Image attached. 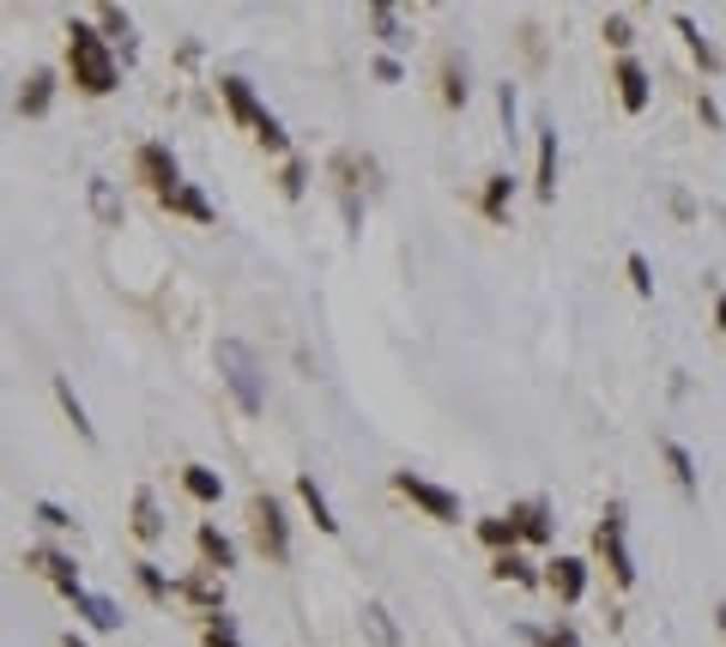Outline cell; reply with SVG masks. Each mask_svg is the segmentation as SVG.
<instances>
[{
    "label": "cell",
    "mask_w": 726,
    "mask_h": 647,
    "mask_svg": "<svg viewBox=\"0 0 726 647\" xmlns=\"http://www.w3.org/2000/svg\"><path fill=\"white\" fill-rule=\"evenodd\" d=\"M68 80L80 85L85 97H110L115 85H122V61H115V49L97 36V24L73 19L68 24Z\"/></svg>",
    "instance_id": "6da1fadb"
},
{
    "label": "cell",
    "mask_w": 726,
    "mask_h": 647,
    "mask_svg": "<svg viewBox=\"0 0 726 647\" xmlns=\"http://www.w3.org/2000/svg\"><path fill=\"white\" fill-rule=\"evenodd\" d=\"M212 357H218V375H225L230 399L242 406V418H261V411H267V375H261V357H255L242 340H218V345H212Z\"/></svg>",
    "instance_id": "7a4b0ae2"
},
{
    "label": "cell",
    "mask_w": 726,
    "mask_h": 647,
    "mask_svg": "<svg viewBox=\"0 0 726 647\" xmlns=\"http://www.w3.org/2000/svg\"><path fill=\"white\" fill-rule=\"evenodd\" d=\"M593 556L605 563V575H612L618 587H635V551H630V509H624V497H612L600 509V521H593Z\"/></svg>",
    "instance_id": "3957f363"
},
{
    "label": "cell",
    "mask_w": 726,
    "mask_h": 647,
    "mask_svg": "<svg viewBox=\"0 0 726 647\" xmlns=\"http://www.w3.org/2000/svg\"><path fill=\"white\" fill-rule=\"evenodd\" d=\"M249 539L272 568L291 563V521H284V502L272 497V490H255L249 497Z\"/></svg>",
    "instance_id": "277c9868"
},
{
    "label": "cell",
    "mask_w": 726,
    "mask_h": 647,
    "mask_svg": "<svg viewBox=\"0 0 726 647\" xmlns=\"http://www.w3.org/2000/svg\"><path fill=\"white\" fill-rule=\"evenodd\" d=\"M394 490L412 502L418 514H431V521H443V526H460V497H454L448 484H436V478H424V472H394Z\"/></svg>",
    "instance_id": "5b68a950"
},
{
    "label": "cell",
    "mask_w": 726,
    "mask_h": 647,
    "mask_svg": "<svg viewBox=\"0 0 726 647\" xmlns=\"http://www.w3.org/2000/svg\"><path fill=\"white\" fill-rule=\"evenodd\" d=\"M24 563H31L37 575H43L49 587L61 593V599H73V593H85V581H80V563H73V556L61 551V545H31V551H24Z\"/></svg>",
    "instance_id": "8992f818"
},
{
    "label": "cell",
    "mask_w": 726,
    "mask_h": 647,
    "mask_svg": "<svg viewBox=\"0 0 726 647\" xmlns=\"http://www.w3.org/2000/svg\"><path fill=\"white\" fill-rule=\"evenodd\" d=\"M509 521H515V539H521V545H551V539H557V509H551V497H521V502H509Z\"/></svg>",
    "instance_id": "52a82bcc"
},
{
    "label": "cell",
    "mask_w": 726,
    "mask_h": 647,
    "mask_svg": "<svg viewBox=\"0 0 726 647\" xmlns=\"http://www.w3.org/2000/svg\"><path fill=\"white\" fill-rule=\"evenodd\" d=\"M134 176H139L152 194H170V188L182 182V164H176V152L164 146V139H146V146L134 152Z\"/></svg>",
    "instance_id": "ba28073f"
},
{
    "label": "cell",
    "mask_w": 726,
    "mask_h": 647,
    "mask_svg": "<svg viewBox=\"0 0 726 647\" xmlns=\"http://www.w3.org/2000/svg\"><path fill=\"white\" fill-rule=\"evenodd\" d=\"M588 563H581V556H551V563H544V593H551L557 605H581L588 599Z\"/></svg>",
    "instance_id": "9c48e42d"
},
{
    "label": "cell",
    "mask_w": 726,
    "mask_h": 647,
    "mask_svg": "<svg viewBox=\"0 0 726 647\" xmlns=\"http://www.w3.org/2000/svg\"><path fill=\"white\" fill-rule=\"evenodd\" d=\"M194 551H200V568H212V575H230V568H237V539H230L218 521L194 526Z\"/></svg>",
    "instance_id": "30bf717a"
},
{
    "label": "cell",
    "mask_w": 726,
    "mask_h": 647,
    "mask_svg": "<svg viewBox=\"0 0 726 647\" xmlns=\"http://www.w3.org/2000/svg\"><path fill=\"white\" fill-rule=\"evenodd\" d=\"M176 599H188L200 617H218V612H225V575H212V568H194V575L176 581Z\"/></svg>",
    "instance_id": "8fae6325"
},
{
    "label": "cell",
    "mask_w": 726,
    "mask_h": 647,
    "mask_svg": "<svg viewBox=\"0 0 726 647\" xmlns=\"http://www.w3.org/2000/svg\"><path fill=\"white\" fill-rule=\"evenodd\" d=\"M612 85H618V103H624V115H642L647 103H654V85H647V67L635 55H618L612 67Z\"/></svg>",
    "instance_id": "7c38bea8"
},
{
    "label": "cell",
    "mask_w": 726,
    "mask_h": 647,
    "mask_svg": "<svg viewBox=\"0 0 726 647\" xmlns=\"http://www.w3.org/2000/svg\"><path fill=\"white\" fill-rule=\"evenodd\" d=\"M68 605H73V617H80L91 636H115V629H122V605H115L110 593H91L85 587V593H73Z\"/></svg>",
    "instance_id": "4fadbf2b"
},
{
    "label": "cell",
    "mask_w": 726,
    "mask_h": 647,
    "mask_svg": "<svg viewBox=\"0 0 726 647\" xmlns=\"http://www.w3.org/2000/svg\"><path fill=\"white\" fill-rule=\"evenodd\" d=\"M218 97H225V109L237 115V122L249 127V134H255V127L267 122V115H272L267 103L255 97V85H249V80H237V73H225V80H218Z\"/></svg>",
    "instance_id": "5bb4252c"
},
{
    "label": "cell",
    "mask_w": 726,
    "mask_h": 647,
    "mask_svg": "<svg viewBox=\"0 0 726 647\" xmlns=\"http://www.w3.org/2000/svg\"><path fill=\"white\" fill-rule=\"evenodd\" d=\"M533 194L557 206V127L539 122V152H533Z\"/></svg>",
    "instance_id": "9a60e30c"
},
{
    "label": "cell",
    "mask_w": 726,
    "mask_h": 647,
    "mask_svg": "<svg viewBox=\"0 0 726 647\" xmlns=\"http://www.w3.org/2000/svg\"><path fill=\"white\" fill-rule=\"evenodd\" d=\"M158 206L164 212H176V218H194V225H218V206L206 200L194 182H176L170 194H158Z\"/></svg>",
    "instance_id": "2e32d148"
},
{
    "label": "cell",
    "mask_w": 726,
    "mask_h": 647,
    "mask_svg": "<svg viewBox=\"0 0 726 647\" xmlns=\"http://www.w3.org/2000/svg\"><path fill=\"white\" fill-rule=\"evenodd\" d=\"M49 109H55V73H49V67L24 73V85H19V115H24V122H43Z\"/></svg>",
    "instance_id": "e0dca14e"
},
{
    "label": "cell",
    "mask_w": 726,
    "mask_h": 647,
    "mask_svg": "<svg viewBox=\"0 0 726 647\" xmlns=\"http://www.w3.org/2000/svg\"><path fill=\"white\" fill-rule=\"evenodd\" d=\"M654 448H660V460H666L672 484H678L684 497H696V490H703V478H696V460H691V448H684L678 436H654Z\"/></svg>",
    "instance_id": "ac0fdd59"
},
{
    "label": "cell",
    "mask_w": 726,
    "mask_h": 647,
    "mask_svg": "<svg viewBox=\"0 0 726 647\" xmlns=\"http://www.w3.org/2000/svg\"><path fill=\"white\" fill-rule=\"evenodd\" d=\"M127 533H134L139 545H158L164 539V509H158V490L152 484L134 490V521H127Z\"/></svg>",
    "instance_id": "d6986e66"
},
{
    "label": "cell",
    "mask_w": 726,
    "mask_h": 647,
    "mask_svg": "<svg viewBox=\"0 0 726 647\" xmlns=\"http://www.w3.org/2000/svg\"><path fill=\"white\" fill-rule=\"evenodd\" d=\"M509 206H515V176L509 170H490L485 188H478V212H485L490 225H509Z\"/></svg>",
    "instance_id": "ffe728a7"
},
{
    "label": "cell",
    "mask_w": 726,
    "mask_h": 647,
    "mask_svg": "<svg viewBox=\"0 0 726 647\" xmlns=\"http://www.w3.org/2000/svg\"><path fill=\"white\" fill-rule=\"evenodd\" d=\"M490 575L509 581V587H544V563H533L527 551H502V556H490Z\"/></svg>",
    "instance_id": "44dd1931"
},
{
    "label": "cell",
    "mask_w": 726,
    "mask_h": 647,
    "mask_svg": "<svg viewBox=\"0 0 726 647\" xmlns=\"http://www.w3.org/2000/svg\"><path fill=\"white\" fill-rule=\"evenodd\" d=\"M363 19H370V31H375V36H382V43H387V55L412 43V24H406V12H400V7H387V0H375V7L363 12Z\"/></svg>",
    "instance_id": "7402d4cb"
},
{
    "label": "cell",
    "mask_w": 726,
    "mask_h": 647,
    "mask_svg": "<svg viewBox=\"0 0 726 647\" xmlns=\"http://www.w3.org/2000/svg\"><path fill=\"white\" fill-rule=\"evenodd\" d=\"M297 502L309 509V521H315V533H340V521H333V502H328V490L315 484V472H297Z\"/></svg>",
    "instance_id": "603a6c76"
},
{
    "label": "cell",
    "mask_w": 726,
    "mask_h": 647,
    "mask_svg": "<svg viewBox=\"0 0 726 647\" xmlns=\"http://www.w3.org/2000/svg\"><path fill=\"white\" fill-rule=\"evenodd\" d=\"M91 24H97V36H103L110 49H122V61L134 55V12H122V7H97V19H91Z\"/></svg>",
    "instance_id": "cb8c5ba5"
},
{
    "label": "cell",
    "mask_w": 726,
    "mask_h": 647,
    "mask_svg": "<svg viewBox=\"0 0 726 647\" xmlns=\"http://www.w3.org/2000/svg\"><path fill=\"white\" fill-rule=\"evenodd\" d=\"M182 490H188L200 509H212V502H225V478L212 472V466H200V460H188L182 466Z\"/></svg>",
    "instance_id": "d4e9b609"
},
{
    "label": "cell",
    "mask_w": 726,
    "mask_h": 647,
    "mask_svg": "<svg viewBox=\"0 0 726 647\" xmlns=\"http://www.w3.org/2000/svg\"><path fill=\"white\" fill-rule=\"evenodd\" d=\"M473 533H478V545L485 551H521V539H515V521L509 514H485V521H473Z\"/></svg>",
    "instance_id": "484cf974"
},
{
    "label": "cell",
    "mask_w": 726,
    "mask_h": 647,
    "mask_svg": "<svg viewBox=\"0 0 726 647\" xmlns=\"http://www.w3.org/2000/svg\"><path fill=\"white\" fill-rule=\"evenodd\" d=\"M55 399H61V411H68V424L80 430V442H97V424H91L85 399L73 394V382H68V375H55Z\"/></svg>",
    "instance_id": "4316f807"
},
{
    "label": "cell",
    "mask_w": 726,
    "mask_h": 647,
    "mask_svg": "<svg viewBox=\"0 0 726 647\" xmlns=\"http://www.w3.org/2000/svg\"><path fill=\"white\" fill-rule=\"evenodd\" d=\"M134 581H139V593H146L152 605H170V599H176V581L164 575V568L152 563V556H139V563H134Z\"/></svg>",
    "instance_id": "83f0119b"
},
{
    "label": "cell",
    "mask_w": 726,
    "mask_h": 647,
    "mask_svg": "<svg viewBox=\"0 0 726 647\" xmlns=\"http://www.w3.org/2000/svg\"><path fill=\"white\" fill-rule=\"evenodd\" d=\"M363 636H370L375 647H400V629H394V617H387V605L382 599H363Z\"/></svg>",
    "instance_id": "f1b7e54d"
},
{
    "label": "cell",
    "mask_w": 726,
    "mask_h": 647,
    "mask_svg": "<svg viewBox=\"0 0 726 647\" xmlns=\"http://www.w3.org/2000/svg\"><path fill=\"white\" fill-rule=\"evenodd\" d=\"M672 24H678L684 49H691V55H696V67H703V73H720V49L708 43L703 31H696V19H684V12H678V19H672Z\"/></svg>",
    "instance_id": "f546056e"
},
{
    "label": "cell",
    "mask_w": 726,
    "mask_h": 647,
    "mask_svg": "<svg viewBox=\"0 0 726 647\" xmlns=\"http://www.w3.org/2000/svg\"><path fill=\"white\" fill-rule=\"evenodd\" d=\"M200 641H206V647H242V629H237V617H230V612H218V617H200Z\"/></svg>",
    "instance_id": "4dcf8cb0"
},
{
    "label": "cell",
    "mask_w": 726,
    "mask_h": 647,
    "mask_svg": "<svg viewBox=\"0 0 726 647\" xmlns=\"http://www.w3.org/2000/svg\"><path fill=\"white\" fill-rule=\"evenodd\" d=\"M91 212H97L110 230H122V200H115V188L103 182V176H91Z\"/></svg>",
    "instance_id": "1f68e13d"
},
{
    "label": "cell",
    "mask_w": 726,
    "mask_h": 647,
    "mask_svg": "<svg viewBox=\"0 0 726 647\" xmlns=\"http://www.w3.org/2000/svg\"><path fill=\"white\" fill-rule=\"evenodd\" d=\"M521 641H533V647H581L575 624H551V629H533V624H521Z\"/></svg>",
    "instance_id": "d6a6232c"
},
{
    "label": "cell",
    "mask_w": 726,
    "mask_h": 647,
    "mask_svg": "<svg viewBox=\"0 0 726 647\" xmlns=\"http://www.w3.org/2000/svg\"><path fill=\"white\" fill-rule=\"evenodd\" d=\"M443 103L448 109L466 103V61H454V55H443Z\"/></svg>",
    "instance_id": "836d02e7"
},
{
    "label": "cell",
    "mask_w": 726,
    "mask_h": 647,
    "mask_svg": "<svg viewBox=\"0 0 726 647\" xmlns=\"http://www.w3.org/2000/svg\"><path fill=\"white\" fill-rule=\"evenodd\" d=\"M31 514H37V526H49V533H80V521H73L68 509H61V502H31Z\"/></svg>",
    "instance_id": "e575fe53"
},
{
    "label": "cell",
    "mask_w": 726,
    "mask_h": 647,
    "mask_svg": "<svg viewBox=\"0 0 726 647\" xmlns=\"http://www.w3.org/2000/svg\"><path fill=\"white\" fill-rule=\"evenodd\" d=\"M600 36L618 49V55H630V43H635V24L624 19V12H605V24H600Z\"/></svg>",
    "instance_id": "d590c367"
},
{
    "label": "cell",
    "mask_w": 726,
    "mask_h": 647,
    "mask_svg": "<svg viewBox=\"0 0 726 647\" xmlns=\"http://www.w3.org/2000/svg\"><path fill=\"white\" fill-rule=\"evenodd\" d=\"M303 188H309V164H303V158H284L279 194H284V200H303Z\"/></svg>",
    "instance_id": "8d00e7d4"
},
{
    "label": "cell",
    "mask_w": 726,
    "mask_h": 647,
    "mask_svg": "<svg viewBox=\"0 0 726 647\" xmlns=\"http://www.w3.org/2000/svg\"><path fill=\"white\" fill-rule=\"evenodd\" d=\"M624 273H630V291H635V296H654V267H647V254H642V249H630Z\"/></svg>",
    "instance_id": "74e56055"
},
{
    "label": "cell",
    "mask_w": 726,
    "mask_h": 647,
    "mask_svg": "<svg viewBox=\"0 0 726 647\" xmlns=\"http://www.w3.org/2000/svg\"><path fill=\"white\" fill-rule=\"evenodd\" d=\"M497 109H502V127H509V139H515V122H521V97H515V85H497Z\"/></svg>",
    "instance_id": "f35d334b"
},
{
    "label": "cell",
    "mask_w": 726,
    "mask_h": 647,
    "mask_svg": "<svg viewBox=\"0 0 726 647\" xmlns=\"http://www.w3.org/2000/svg\"><path fill=\"white\" fill-rule=\"evenodd\" d=\"M696 115H703V127H715V134H720V127H726V115H720V103H715V97H708V92H696Z\"/></svg>",
    "instance_id": "ab89813d"
},
{
    "label": "cell",
    "mask_w": 726,
    "mask_h": 647,
    "mask_svg": "<svg viewBox=\"0 0 726 647\" xmlns=\"http://www.w3.org/2000/svg\"><path fill=\"white\" fill-rule=\"evenodd\" d=\"M375 80H382V85H400V80H406V67H400L394 55H375Z\"/></svg>",
    "instance_id": "60d3db41"
},
{
    "label": "cell",
    "mask_w": 726,
    "mask_h": 647,
    "mask_svg": "<svg viewBox=\"0 0 726 647\" xmlns=\"http://www.w3.org/2000/svg\"><path fill=\"white\" fill-rule=\"evenodd\" d=\"M61 647H91V636H85V629H68V636H61Z\"/></svg>",
    "instance_id": "b9f144b4"
},
{
    "label": "cell",
    "mask_w": 726,
    "mask_h": 647,
    "mask_svg": "<svg viewBox=\"0 0 726 647\" xmlns=\"http://www.w3.org/2000/svg\"><path fill=\"white\" fill-rule=\"evenodd\" d=\"M715 327H720V333H726V291H720V296H715Z\"/></svg>",
    "instance_id": "7bdbcfd3"
},
{
    "label": "cell",
    "mask_w": 726,
    "mask_h": 647,
    "mask_svg": "<svg viewBox=\"0 0 726 647\" xmlns=\"http://www.w3.org/2000/svg\"><path fill=\"white\" fill-rule=\"evenodd\" d=\"M715 629H720V641H726V599L715 605Z\"/></svg>",
    "instance_id": "ee69618b"
}]
</instances>
